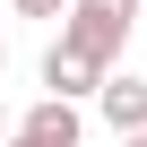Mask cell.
Returning a JSON list of instances; mask_svg holds the SVG:
<instances>
[{"mask_svg": "<svg viewBox=\"0 0 147 147\" xmlns=\"http://www.w3.org/2000/svg\"><path fill=\"white\" fill-rule=\"evenodd\" d=\"M130 26H138V0H69L61 9V35L87 43L95 61H121L130 52Z\"/></svg>", "mask_w": 147, "mask_h": 147, "instance_id": "obj_1", "label": "cell"}, {"mask_svg": "<svg viewBox=\"0 0 147 147\" xmlns=\"http://www.w3.org/2000/svg\"><path fill=\"white\" fill-rule=\"evenodd\" d=\"M104 69H113V61H95L87 43H69V35H61V43L43 52V95H95V87H104Z\"/></svg>", "mask_w": 147, "mask_h": 147, "instance_id": "obj_2", "label": "cell"}, {"mask_svg": "<svg viewBox=\"0 0 147 147\" xmlns=\"http://www.w3.org/2000/svg\"><path fill=\"white\" fill-rule=\"evenodd\" d=\"M35 147H78L87 138V113H78V95H43V104H26V121H18Z\"/></svg>", "mask_w": 147, "mask_h": 147, "instance_id": "obj_3", "label": "cell"}, {"mask_svg": "<svg viewBox=\"0 0 147 147\" xmlns=\"http://www.w3.org/2000/svg\"><path fill=\"white\" fill-rule=\"evenodd\" d=\"M95 113L113 130H147V78H113L104 69V87H95Z\"/></svg>", "mask_w": 147, "mask_h": 147, "instance_id": "obj_4", "label": "cell"}, {"mask_svg": "<svg viewBox=\"0 0 147 147\" xmlns=\"http://www.w3.org/2000/svg\"><path fill=\"white\" fill-rule=\"evenodd\" d=\"M18 9H26V18H61L69 0H18Z\"/></svg>", "mask_w": 147, "mask_h": 147, "instance_id": "obj_5", "label": "cell"}, {"mask_svg": "<svg viewBox=\"0 0 147 147\" xmlns=\"http://www.w3.org/2000/svg\"><path fill=\"white\" fill-rule=\"evenodd\" d=\"M0 147H35V138H26V130H9V138H0Z\"/></svg>", "mask_w": 147, "mask_h": 147, "instance_id": "obj_6", "label": "cell"}, {"mask_svg": "<svg viewBox=\"0 0 147 147\" xmlns=\"http://www.w3.org/2000/svg\"><path fill=\"white\" fill-rule=\"evenodd\" d=\"M121 147H147V130H121Z\"/></svg>", "mask_w": 147, "mask_h": 147, "instance_id": "obj_7", "label": "cell"}, {"mask_svg": "<svg viewBox=\"0 0 147 147\" xmlns=\"http://www.w3.org/2000/svg\"><path fill=\"white\" fill-rule=\"evenodd\" d=\"M0 138H9V113H0Z\"/></svg>", "mask_w": 147, "mask_h": 147, "instance_id": "obj_8", "label": "cell"}, {"mask_svg": "<svg viewBox=\"0 0 147 147\" xmlns=\"http://www.w3.org/2000/svg\"><path fill=\"white\" fill-rule=\"evenodd\" d=\"M0 69H9V43H0Z\"/></svg>", "mask_w": 147, "mask_h": 147, "instance_id": "obj_9", "label": "cell"}]
</instances>
